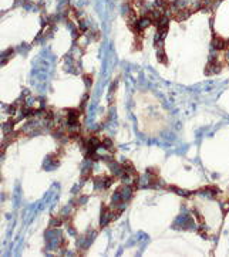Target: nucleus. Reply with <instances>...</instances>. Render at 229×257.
Wrapping results in <instances>:
<instances>
[{"mask_svg":"<svg viewBox=\"0 0 229 257\" xmlns=\"http://www.w3.org/2000/svg\"><path fill=\"white\" fill-rule=\"evenodd\" d=\"M213 47L215 49H219V50H224V49H228V41H225L222 37H218V36H215L213 37Z\"/></svg>","mask_w":229,"mask_h":257,"instance_id":"obj_1","label":"nucleus"},{"mask_svg":"<svg viewBox=\"0 0 229 257\" xmlns=\"http://www.w3.org/2000/svg\"><path fill=\"white\" fill-rule=\"evenodd\" d=\"M84 78H85V82L90 85V84H91V76H88V74H87V76H84Z\"/></svg>","mask_w":229,"mask_h":257,"instance_id":"obj_2","label":"nucleus"}]
</instances>
